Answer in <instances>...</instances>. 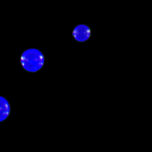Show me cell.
<instances>
[{
    "instance_id": "1",
    "label": "cell",
    "mask_w": 152,
    "mask_h": 152,
    "mask_svg": "<svg viewBox=\"0 0 152 152\" xmlns=\"http://www.w3.org/2000/svg\"><path fill=\"white\" fill-rule=\"evenodd\" d=\"M44 63V55L37 49H28L20 57L21 66L25 70L31 73L39 71L43 67Z\"/></svg>"
},
{
    "instance_id": "2",
    "label": "cell",
    "mask_w": 152,
    "mask_h": 152,
    "mask_svg": "<svg viewBox=\"0 0 152 152\" xmlns=\"http://www.w3.org/2000/svg\"><path fill=\"white\" fill-rule=\"evenodd\" d=\"M91 29L88 26L80 24L75 28L72 35L76 41L82 43L89 39L91 36Z\"/></svg>"
},
{
    "instance_id": "3",
    "label": "cell",
    "mask_w": 152,
    "mask_h": 152,
    "mask_svg": "<svg viewBox=\"0 0 152 152\" xmlns=\"http://www.w3.org/2000/svg\"><path fill=\"white\" fill-rule=\"evenodd\" d=\"M11 107L7 99L0 96V122L5 120L10 115Z\"/></svg>"
}]
</instances>
